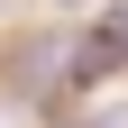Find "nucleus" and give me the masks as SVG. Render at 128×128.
Wrapping results in <instances>:
<instances>
[]
</instances>
